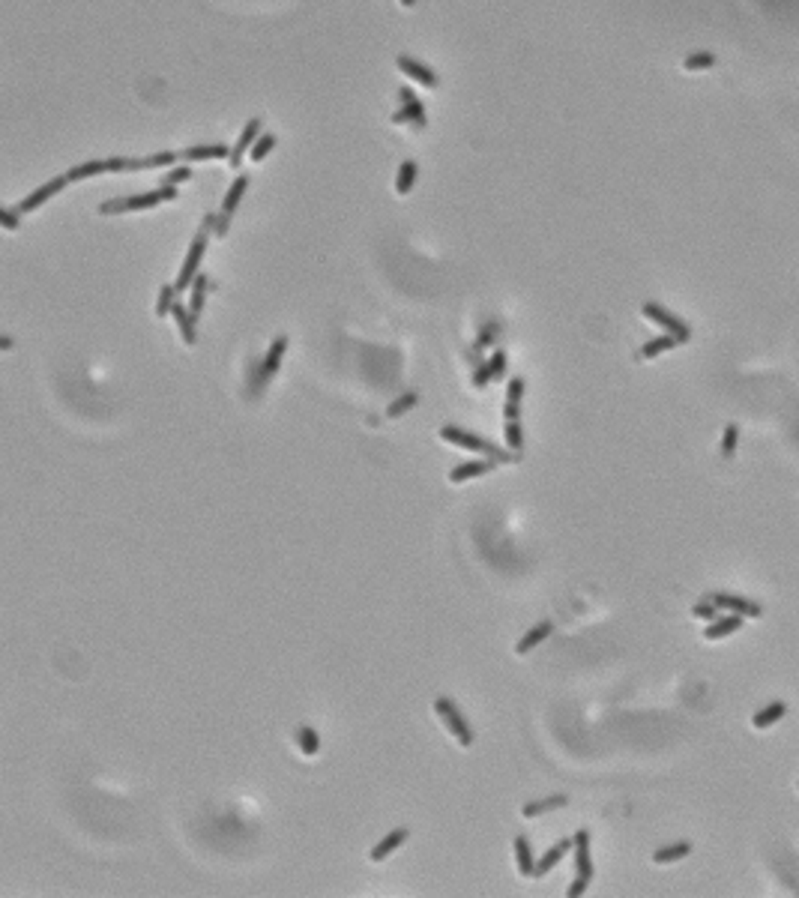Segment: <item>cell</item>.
Wrapping results in <instances>:
<instances>
[{
    "label": "cell",
    "mask_w": 799,
    "mask_h": 898,
    "mask_svg": "<svg viewBox=\"0 0 799 898\" xmlns=\"http://www.w3.org/2000/svg\"><path fill=\"white\" fill-rule=\"evenodd\" d=\"M189 177H192V168H189V165L171 168L165 177H162V186H177V183H183V180H189Z\"/></svg>",
    "instance_id": "41"
},
{
    "label": "cell",
    "mask_w": 799,
    "mask_h": 898,
    "mask_svg": "<svg viewBox=\"0 0 799 898\" xmlns=\"http://www.w3.org/2000/svg\"><path fill=\"white\" fill-rule=\"evenodd\" d=\"M497 461H467V465H458V468H453L449 470V482L453 485H458V482H467V480H476V476H482V473H488Z\"/></svg>",
    "instance_id": "15"
},
{
    "label": "cell",
    "mask_w": 799,
    "mask_h": 898,
    "mask_svg": "<svg viewBox=\"0 0 799 898\" xmlns=\"http://www.w3.org/2000/svg\"><path fill=\"white\" fill-rule=\"evenodd\" d=\"M677 344H679V339H677V336H671V332H667V336L650 339V342H647V344L641 347V356H644V359H656L659 354L671 351V347H677Z\"/></svg>",
    "instance_id": "28"
},
{
    "label": "cell",
    "mask_w": 799,
    "mask_h": 898,
    "mask_svg": "<svg viewBox=\"0 0 799 898\" xmlns=\"http://www.w3.org/2000/svg\"><path fill=\"white\" fill-rule=\"evenodd\" d=\"M66 183H69V180H66V174H63V177H51L48 183H42V186H39V189H36V192H31V195H27V198H21V201H18V207H16V210H18L21 216H27V213H33V210H39V207H42V204H46V201H48V198H54L57 192H63V186H66Z\"/></svg>",
    "instance_id": "7"
},
{
    "label": "cell",
    "mask_w": 799,
    "mask_h": 898,
    "mask_svg": "<svg viewBox=\"0 0 799 898\" xmlns=\"http://www.w3.org/2000/svg\"><path fill=\"white\" fill-rule=\"evenodd\" d=\"M692 614H694L697 620H707V623H709V620H716V617H719V605H716L713 599H709V596H704L701 602H697V605L692 608Z\"/></svg>",
    "instance_id": "39"
},
{
    "label": "cell",
    "mask_w": 799,
    "mask_h": 898,
    "mask_svg": "<svg viewBox=\"0 0 799 898\" xmlns=\"http://www.w3.org/2000/svg\"><path fill=\"white\" fill-rule=\"evenodd\" d=\"M171 315H174V321H177V327H180L183 342L192 347V344L198 342V332H195V321H192V312H189V306H183V302H174Z\"/></svg>",
    "instance_id": "16"
},
{
    "label": "cell",
    "mask_w": 799,
    "mask_h": 898,
    "mask_svg": "<svg viewBox=\"0 0 799 898\" xmlns=\"http://www.w3.org/2000/svg\"><path fill=\"white\" fill-rule=\"evenodd\" d=\"M506 359H509V356H506V351H494V354H491L488 366H491V378H494V381H500L503 374H506Z\"/></svg>",
    "instance_id": "40"
},
{
    "label": "cell",
    "mask_w": 799,
    "mask_h": 898,
    "mask_svg": "<svg viewBox=\"0 0 799 898\" xmlns=\"http://www.w3.org/2000/svg\"><path fill=\"white\" fill-rule=\"evenodd\" d=\"M396 63H398V69L404 72V75H408V78H413V81H419L423 87H431V90H434V87L440 84L438 72H434V69H428L425 63L413 60V57H408V54H398V57H396Z\"/></svg>",
    "instance_id": "10"
},
{
    "label": "cell",
    "mask_w": 799,
    "mask_h": 898,
    "mask_svg": "<svg viewBox=\"0 0 799 898\" xmlns=\"http://www.w3.org/2000/svg\"><path fill=\"white\" fill-rule=\"evenodd\" d=\"M260 126H264V120L260 117H252L249 123H245V129L240 132V138H237V144L231 147V168H240V162H243V156L245 153H252V147H255V141L260 138Z\"/></svg>",
    "instance_id": "9"
},
{
    "label": "cell",
    "mask_w": 799,
    "mask_h": 898,
    "mask_svg": "<svg viewBox=\"0 0 799 898\" xmlns=\"http://www.w3.org/2000/svg\"><path fill=\"white\" fill-rule=\"evenodd\" d=\"M575 872L581 877H593V857H590V833L578 830L575 833Z\"/></svg>",
    "instance_id": "12"
},
{
    "label": "cell",
    "mask_w": 799,
    "mask_h": 898,
    "mask_svg": "<svg viewBox=\"0 0 799 898\" xmlns=\"http://www.w3.org/2000/svg\"><path fill=\"white\" fill-rule=\"evenodd\" d=\"M174 302H177V285H162V291H159V302H156V315L165 317L174 309Z\"/></svg>",
    "instance_id": "35"
},
{
    "label": "cell",
    "mask_w": 799,
    "mask_h": 898,
    "mask_svg": "<svg viewBox=\"0 0 799 898\" xmlns=\"http://www.w3.org/2000/svg\"><path fill=\"white\" fill-rule=\"evenodd\" d=\"M392 123H411L413 129H425L428 126V117H425V105L419 102V99L413 96V99H408V102H401V108L392 114Z\"/></svg>",
    "instance_id": "11"
},
{
    "label": "cell",
    "mask_w": 799,
    "mask_h": 898,
    "mask_svg": "<svg viewBox=\"0 0 799 898\" xmlns=\"http://www.w3.org/2000/svg\"><path fill=\"white\" fill-rule=\"evenodd\" d=\"M413 404H416V393H404L401 398H396V401H392L389 408H386V416L396 419V416H401V413H408Z\"/></svg>",
    "instance_id": "38"
},
{
    "label": "cell",
    "mask_w": 799,
    "mask_h": 898,
    "mask_svg": "<svg viewBox=\"0 0 799 898\" xmlns=\"http://www.w3.org/2000/svg\"><path fill=\"white\" fill-rule=\"evenodd\" d=\"M551 632H554V623H548V620H542V623H539V626H533V629H530V632L524 635V638H521V641L515 644V653H521V656H524V653H530V650H533L536 644H542V641L548 638V635H551Z\"/></svg>",
    "instance_id": "18"
},
{
    "label": "cell",
    "mask_w": 799,
    "mask_h": 898,
    "mask_svg": "<svg viewBox=\"0 0 799 898\" xmlns=\"http://www.w3.org/2000/svg\"><path fill=\"white\" fill-rule=\"evenodd\" d=\"M692 853V845L689 842H677V845H667V847H659L652 853V862L659 865H667V862H677V860H686Z\"/></svg>",
    "instance_id": "26"
},
{
    "label": "cell",
    "mask_w": 799,
    "mask_h": 898,
    "mask_svg": "<svg viewBox=\"0 0 799 898\" xmlns=\"http://www.w3.org/2000/svg\"><path fill=\"white\" fill-rule=\"evenodd\" d=\"M0 347H4V351H9V347H12V339H9V336H6V339H0Z\"/></svg>",
    "instance_id": "47"
},
{
    "label": "cell",
    "mask_w": 799,
    "mask_h": 898,
    "mask_svg": "<svg viewBox=\"0 0 799 898\" xmlns=\"http://www.w3.org/2000/svg\"><path fill=\"white\" fill-rule=\"evenodd\" d=\"M506 443L512 446V453L521 455L524 453V431H521L518 419H506Z\"/></svg>",
    "instance_id": "32"
},
{
    "label": "cell",
    "mask_w": 799,
    "mask_h": 898,
    "mask_svg": "<svg viewBox=\"0 0 799 898\" xmlns=\"http://www.w3.org/2000/svg\"><path fill=\"white\" fill-rule=\"evenodd\" d=\"M682 66H686V72H701V69H709V66H716V54H709V51L689 54L686 60H682Z\"/></svg>",
    "instance_id": "34"
},
{
    "label": "cell",
    "mask_w": 799,
    "mask_h": 898,
    "mask_svg": "<svg viewBox=\"0 0 799 898\" xmlns=\"http://www.w3.org/2000/svg\"><path fill=\"white\" fill-rule=\"evenodd\" d=\"M189 162H204V159H231L228 144H198V147H186L180 153Z\"/></svg>",
    "instance_id": "13"
},
{
    "label": "cell",
    "mask_w": 799,
    "mask_h": 898,
    "mask_svg": "<svg viewBox=\"0 0 799 898\" xmlns=\"http://www.w3.org/2000/svg\"><path fill=\"white\" fill-rule=\"evenodd\" d=\"M285 351H287V336H279V339H275V342L270 344V351H267V356H264V386L270 384L272 374L279 371Z\"/></svg>",
    "instance_id": "17"
},
{
    "label": "cell",
    "mask_w": 799,
    "mask_h": 898,
    "mask_svg": "<svg viewBox=\"0 0 799 898\" xmlns=\"http://www.w3.org/2000/svg\"><path fill=\"white\" fill-rule=\"evenodd\" d=\"M18 210L16 207H4L0 210V225H4V231H16L18 228Z\"/></svg>",
    "instance_id": "43"
},
{
    "label": "cell",
    "mask_w": 799,
    "mask_h": 898,
    "mask_svg": "<svg viewBox=\"0 0 799 898\" xmlns=\"http://www.w3.org/2000/svg\"><path fill=\"white\" fill-rule=\"evenodd\" d=\"M743 626H746V617H743V614L724 611V614H719L716 620H709V626L704 629V638H707V641H721V638H728V635L739 632Z\"/></svg>",
    "instance_id": "8"
},
{
    "label": "cell",
    "mask_w": 799,
    "mask_h": 898,
    "mask_svg": "<svg viewBox=\"0 0 799 898\" xmlns=\"http://www.w3.org/2000/svg\"><path fill=\"white\" fill-rule=\"evenodd\" d=\"M275 141H279V138H275L272 132H264V135H260V138L255 141L252 153H249V156H252V162H264V159L270 156V150L275 147Z\"/></svg>",
    "instance_id": "36"
},
{
    "label": "cell",
    "mask_w": 799,
    "mask_h": 898,
    "mask_svg": "<svg viewBox=\"0 0 799 898\" xmlns=\"http://www.w3.org/2000/svg\"><path fill=\"white\" fill-rule=\"evenodd\" d=\"M709 599L719 605V611H734V614H743L746 620L748 617H761L763 608L748 599V596H736V593H709Z\"/></svg>",
    "instance_id": "6"
},
{
    "label": "cell",
    "mask_w": 799,
    "mask_h": 898,
    "mask_svg": "<svg viewBox=\"0 0 799 898\" xmlns=\"http://www.w3.org/2000/svg\"><path fill=\"white\" fill-rule=\"evenodd\" d=\"M297 740H300V749L306 751V755H317V751H321V736H317V731H312L309 725L300 728Z\"/></svg>",
    "instance_id": "33"
},
{
    "label": "cell",
    "mask_w": 799,
    "mask_h": 898,
    "mask_svg": "<svg viewBox=\"0 0 799 898\" xmlns=\"http://www.w3.org/2000/svg\"><path fill=\"white\" fill-rule=\"evenodd\" d=\"M99 174H108V159H93V162H81L75 168L66 171V180L69 183H78V180H87V177H99Z\"/></svg>",
    "instance_id": "19"
},
{
    "label": "cell",
    "mask_w": 799,
    "mask_h": 898,
    "mask_svg": "<svg viewBox=\"0 0 799 898\" xmlns=\"http://www.w3.org/2000/svg\"><path fill=\"white\" fill-rule=\"evenodd\" d=\"M566 803H569V796L557 793V796H548V800H539V803H527L524 808H521V815H524V818H539V815H545V812H554V808H563Z\"/></svg>",
    "instance_id": "23"
},
{
    "label": "cell",
    "mask_w": 799,
    "mask_h": 898,
    "mask_svg": "<svg viewBox=\"0 0 799 898\" xmlns=\"http://www.w3.org/2000/svg\"><path fill=\"white\" fill-rule=\"evenodd\" d=\"M464 356H467V363H470L473 369H479V366L485 363V359H482V351H479L476 344H473V347H467V351H464Z\"/></svg>",
    "instance_id": "46"
},
{
    "label": "cell",
    "mask_w": 799,
    "mask_h": 898,
    "mask_svg": "<svg viewBox=\"0 0 799 898\" xmlns=\"http://www.w3.org/2000/svg\"><path fill=\"white\" fill-rule=\"evenodd\" d=\"M180 159V153H174V150H162V153H153V156H144V159H138V171H147V168H168V165H174Z\"/></svg>",
    "instance_id": "30"
},
{
    "label": "cell",
    "mask_w": 799,
    "mask_h": 898,
    "mask_svg": "<svg viewBox=\"0 0 799 898\" xmlns=\"http://www.w3.org/2000/svg\"><path fill=\"white\" fill-rule=\"evenodd\" d=\"M500 332H503V324H500V321H488L482 329H479V336H476L473 344L479 347V351H485V347H491L494 342L500 339Z\"/></svg>",
    "instance_id": "31"
},
{
    "label": "cell",
    "mask_w": 799,
    "mask_h": 898,
    "mask_svg": "<svg viewBox=\"0 0 799 898\" xmlns=\"http://www.w3.org/2000/svg\"><path fill=\"white\" fill-rule=\"evenodd\" d=\"M401 6H408V9H411V6H416V0H401Z\"/></svg>",
    "instance_id": "48"
},
{
    "label": "cell",
    "mask_w": 799,
    "mask_h": 898,
    "mask_svg": "<svg viewBox=\"0 0 799 898\" xmlns=\"http://www.w3.org/2000/svg\"><path fill=\"white\" fill-rule=\"evenodd\" d=\"M569 847H575V835H572V838H563V842H557L554 847H551V850L545 853V857H542L539 862H536V875H533V877H545V875L551 872V868H554V865L566 857V853H569Z\"/></svg>",
    "instance_id": "14"
},
{
    "label": "cell",
    "mask_w": 799,
    "mask_h": 898,
    "mask_svg": "<svg viewBox=\"0 0 799 898\" xmlns=\"http://www.w3.org/2000/svg\"><path fill=\"white\" fill-rule=\"evenodd\" d=\"M784 713H788V704H784V701H773L769 707H763L761 713L751 716V725L763 731V728H769V725H776L778 719H784Z\"/></svg>",
    "instance_id": "20"
},
{
    "label": "cell",
    "mask_w": 799,
    "mask_h": 898,
    "mask_svg": "<svg viewBox=\"0 0 799 898\" xmlns=\"http://www.w3.org/2000/svg\"><path fill=\"white\" fill-rule=\"evenodd\" d=\"M228 225H231V216L222 210V213H213V234L216 237H225L228 234Z\"/></svg>",
    "instance_id": "44"
},
{
    "label": "cell",
    "mask_w": 799,
    "mask_h": 898,
    "mask_svg": "<svg viewBox=\"0 0 799 898\" xmlns=\"http://www.w3.org/2000/svg\"><path fill=\"white\" fill-rule=\"evenodd\" d=\"M264 393V359H249V398H258Z\"/></svg>",
    "instance_id": "29"
},
{
    "label": "cell",
    "mask_w": 799,
    "mask_h": 898,
    "mask_svg": "<svg viewBox=\"0 0 799 898\" xmlns=\"http://www.w3.org/2000/svg\"><path fill=\"white\" fill-rule=\"evenodd\" d=\"M521 396H524V381L512 378V381H509V389H506V408H503L506 419H518V413H521Z\"/></svg>",
    "instance_id": "24"
},
{
    "label": "cell",
    "mask_w": 799,
    "mask_h": 898,
    "mask_svg": "<svg viewBox=\"0 0 799 898\" xmlns=\"http://www.w3.org/2000/svg\"><path fill=\"white\" fill-rule=\"evenodd\" d=\"M641 312H644V317H650V321H656L659 327H665L671 336H677L679 344H686L692 339V327L686 321H679L674 312H667L665 306H659V302H644Z\"/></svg>",
    "instance_id": "5"
},
{
    "label": "cell",
    "mask_w": 799,
    "mask_h": 898,
    "mask_svg": "<svg viewBox=\"0 0 799 898\" xmlns=\"http://www.w3.org/2000/svg\"><path fill=\"white\" fill-rule=\"evenodd\" d=\"M408 842V830H392L383 842H377L374 847H371V862H381L383 857H389L392 850H396L398 845H404Z\"/></svg>",
    "instance_id": "21"
},
{
    "label": "cell",
    "mask_w": 799,
    "mask_h": 898,
    "mask_svg": "<svg viewBox=\"0 0 799 898\" xmlns=\"http://www.w3.org/2000/svg\"><path fill=\"white\" fill-rule=\"evenodd\" d=\"M515 857H518V872L524 877H533L536 875V860H533V850L527 845V835H515Z\"/></svg>",
    "instance_id": "22"
},
{
    "label": "cell",
    "mask_w": 799,
    "mask_h": 898,
    "mask_svg": "<svg viewBox=\"0 0 799 898\" xmlns=\"http://www.w3.org/2000/svg\"><path fill=\"white\" fill-rule=\"evenodd\" d=\"M587 883H590L587 877H581V875H578V877L572 880V887H569V889H566V895H569V898H578V895H584V889H587Z\"/></svg>",
    "instance_id": "45"
},
{
    "label": "cell",
    "mask_w": 799,
    "mask_h": 898,
    "mask_svg": "<svg viewBox=\"0 0 799 898\" xmlns=\"http://www.w3.org/2000/svg\"><path fill=\"white\" fill-rule=\"evenodd\" d=\"M434 709H438V716L443 719V725L449 728V734L455 736V740L467 749V746H473V731H470V725L464 722V716H461V709L449 701V698H438V704H434Z\"/></svg>",
    "instance_id": "4"
},
{
    "label": "cell",
    "mask_w": 799,
    "mask_h": 898,
    "mask_svg": "<svg viewBox=\"0 0 799 898\" xmlns=\"http://www.w3.org/2000/svg\"><path fill=\"white\" fill-rule=\"evenodd\" d=\"M162 201H165V189L159 186L156 192H141V195L105 201V204H99V213H102V216H117V213H132V210H150V207H159Z\"/></svg>",
    "instance_id": "2"
},
{
    "label": "cell",
    "mask_w": 799,
    "mask_h": 898,
    "mask_svg": "<svg viewBox=\"0 0 799 898\" xmlns=\"http://www.w3.org/2000/svg\"><path fill=\"white\" fill-rule=\"evenodd\" d=\"M491 381H494V378H491V366H488V359H485V363L479 366V369H473V386H476V389H485Z\"/></svg>",
    "instance_id": "42"
},
{
    "label": "cell",
    "mask_w": 799,
    "mask_h": 898,
    "mask_svg": "<svg viewBox=\"0 0 799 898\" xmlns=\"http://www.w3.org/2000/svg\"><path fill=\"white\" fill-rule=\"evenodd\" d=\"M245 189H249V177H245V174H240V177L231 183V189H228V195H225V201H222V210H225L228 216H234V210L240 207Z\"/></svg>",
    "instance_id": "25"
},
{
    "label": "cell",
    "mask_w": 799,
    "mask_h": 898,
    "mask_svg": "<svg viewBox=\"0 0 799 898\" xmlns=\"http://www.w3.org/2000/svg\"><path fill=\"white\" fill-rule=\"evenodd\" d=\"M207 252V228L201 225V231L195 234L192 245H189V255L180 267V276H177V291H192V282L198 276V267H201V258Z\"/></svg>",
    "instance_id": "3"
},
{
    "label": "cell",
    "mask_w": 799,
    "mask_h": 898,
    "mask_svg": "<svg viewBox=\"0 0 799 898\" xmlns=\"http://www.w3.org/2000/svg\"><path fill=\"white\" fill-rule=\"evenodd\" d=\"M416 171H419V165L413 162V159H408V162H401V168H398V177H396V192H398V195H408V192H413V183H416Z\"/></svg>",
    "instance_id": "27"
},
{
    "label": "cell",
    "mask_w": 799,
    "mask_h": 898,
    "mask_svg": "<svg viewBox=\"0 0 799 898\" xmlns=\"http://www.w3.org/2000/svg\"><path fill=\"white\" fill-rule=\"evenodd\" d=\"M440 438H443L446 443H455V446H461V449H470V453L491 455V461H497V465H509V461H518V458H521V455H506L503 449L494 446L491 440L479 438V434H473V431L455 428V426H443V428H440Z\"/></svg>",
    "instance_id": "1"
},
{
    "label": "cell",
    "mask_w": 799,
    "mask_h": 898,
    "mask_svg": "<svg viewBox=\"0 0 799 898\" xmlns=\"http://www.w3.org/2000/svg\"><path fill=\"white\" fill-rule=\"evenodd\" d=\"M736 443H739V428L734 423H728V426H724V438H721V455L734 458L736 455Z\"/></svg>",
    "instance_id": "37"
}]
</instances>
